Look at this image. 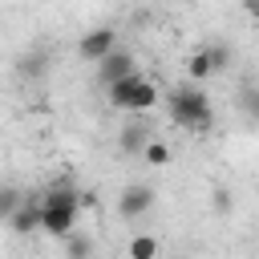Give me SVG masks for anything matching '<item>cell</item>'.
I'll use <instances>...</instances> for the list:
<instances>
[{
	"mask_svg": "<svg viewBox=\"0 0 259 259\" xmlns=\"http://www.w3.org/2000/svg\"><path fill=\"white\" fill-rule=\"evenodd\" d=\"M8 227H12L16 235H32V231L40 227V194H28V198L16 206V214L8 219Z\"/></svg>",
	"mask_w": 259,
	"mask_h": 259,
	"instance_id": "obj_7",
	"label": "cell"
},
{
	"mask_svg": "<svg viewBox=\"0 0 259 259\" xmlns=\"http://www.w3.org/2000/svg\"><path fill=\"white\" fill-rule=\"evenodd\" d=\"M210 202H214V210H219V214H227V210H231V194H227V190H214V198H210Z\"/></svg>",
	"mask_w": 259,
	"mask_h": 259,
	"instance_id": "obj_15",
	"label": "cell"
},
{
	"mask_svg": "<svg viewBox=\"0 0 259 259\" xmlns=\"http://www.w3.org/2000/svg\"><path fill=\"white\" fill-rule=\"evenodd\" d=\"M158 251H162V243H158L154 235H134L130 247H125L130 259H158Z\"/></svg>",
	"mask_w": 259,
	"mask_h": 259,
	"instance_id": "obj_10",
	"label": "cell"
},
{
	"mask_svg": "<svg viewBox=\"0 0 259 259\" xmlns=\"http://www.w3.org/2000/svg\"><path fill=\"white\" fill-rule=\"evenodd\" d=\"M113 49H117V32H113L109 24H101V28H89V32L77 40V53H81V61H89V65L105 61Z\"/></svg>",
	"mask_w": 259,
	"mask_h": 259,
	"instance_id": "obj_4",
	"label": "cell"
},
{
	"mask_svg": "<svg viewBox=\"0 0 259 259\" xmlns=\"http://www.w3.org/2000/svg\"><path fill=\"white\" fill-rule=\"evenodd\" d=\"M20 202H24V194H20L16 186H0V223H8Z\"/></svg>",
	"mask_w": 259,
	"mask_h": 259,
	"instance_id": "obj_12",
	"label": "cell"
},
{
	"mask_svg": "<svg viewBox=\"0 0 259 259\" xmlns=\"http://www.w3.org/2000/svg\"><path fill=\"white\" fill-rule=\"evenodd\" d=\"M239 105H243V113H247V117H255V121H259V89H243Z\"/></svg>",
	"mask_w": 259,
	"mask_h": 259,
	"instance_id": "obj_14",
	"label": "cell"
},
{
	"mask_svg": "<svg viewBox=\"0 0 259 259\" xmlns=\"http://www.w3.org/2000/svg\"><path fill=\"white\" fill-rule=\"evenodd\" d=\"M166 109H170V121L190 130V134H210V125H214V105H210V97L198 85L170 89L166 93Z\"/></svg>",
	"mask_w": 259,
	"mask_h": 259,
	"instance_id": "obj_1",
	"label": "cell"
},
{
	"mask_svg": "<svg viewBox=\"0 0 259 259\" xmlns=\"http://www.w3.org/2000/svg\"><path fill=\"white\" fill-rule=\"evenodd\" d=\"M40 69H45V57H32V61H24V65H20V73H32V77H36Z\"/></svg>",
	"mask_w": 259,
	"mask_h": 259,
	"instance_id": "obj_16",
	"label": "cell"
},
{
	"mask_svg": "<svg viewBox=\"0 0 259 259\" xmlns=\"http://www.w3.org/2000/svg\"><path fill=\"white\" fill-rule=\"evenodd\" d=\"M89 255H93V243H89L85 235L69 231V235H65V259H89Z\"/></svg>",
	"mask_w": 259,
	"mask_h": 259,
	"instance_id": "obj_11",
	"label": "cell"
},
{
	"mask_svg": "<svg viewBox=\"0 0 259 259\" xmlns=\"http://www.w3.org/2000/svg\"><path fill=\"white\" fill-rule=\"evenodd\" d=\"M142 158H146L150 166H166V162H170V146H166V142H158V138H150V142H146V150H142Z\"/></svg>",
	"mask_w": 259,
	"mask_h": 259,
	"instance_id": "obj_13",
	"label": "cell"
},
{
	"mask_svg": "<svg viewBox=\"0 0 259 259\" xmlns=\"http://www.w3.org/2000/svg\"><path fill=\"white\" fill-rule=\"evenodd\" d=\"M146 142H150V138H146V125H142V121H130V125L117 134V146H121L125 154H142Z\"/></svg>",
	"mask_w": 259,
	"mask_h": 259,
	"instance_id": "obj_9",
	"label": "cell"
},
{
	"mask_svg": "<svg viewBox=\"0 0 259 259\" xmlns=\"http://www.w3.org/2000/svg\"><path fill=\"white\" fill-rule=\"evenodd\" d=\"M105 93H109V105H113V109H125V113H146V109H154L158 97H162L158 85H154L150 77H142V73H130V77L105 85Z\"/></svg>",
	"mask_w": 259,
	"mask_h": 259,
	"instance_id": "obj_3",
	"label": "cell"
},
{
	"mask_svg": "<svg viewBox=\"0 0 259 259\" xmlns=\"http://www.w3.org/2000/svg\"><path fill=\"white\" fill-rule=\"evenodd\" d=\"M77 210H81V190H73L69 182H57L53 190L40 194V231L53 239H65L77 227Z\"/></svg>",
	"mask_w": 259,
	"mask_h": 259,
	"instance_id": "obj_2",
	"label": "cell"
},
{
	"mask_svg": "<svg viewBox=\"0 0 259 259\" xmlns=\"http://www.w3.org/2000/svg\"><path fill=\"white\" fill-rule=\"evenodd\" d=\"M130 73H138L130 53H117V49H113L105 61H97V77H101V85H113V81H121V77H130Z\"/></svg>",
	"mask_w": 259,
	"mask_h": 259,
	"instance_id": "obj_6",
	"label": "cell"
},
{
	"mask_svg": "<svg viewBox=\"0 0 259 259\" xmlns=\"http://www.w3.org/2000/svg\"><path fill=\"white\" fill-rule=\"evenodd\" d=\"M150 206H154V190H150L146 182L125 186V190H121V198H117V214H121V219H142Z\"/></svg>",
	"mask_w": 259,
	"mask_h": 259,
	"instance_id": "obj_5",
	"label": "cell"
},
{
	"mask_svg": "<svg viewBox=\"0 0 259 259\" xmlns=\"http://www.w3.org/2000/svg\"><path fill=\"white\" fill-rule=\"evenodd\" d=\"M210 73H219V65H214V49H194V53L186 57V77H190V81H206Z\"/></svg>",
	"mask_w": 259,
	"mask_h": 259,
	"instance_id": "obj_8",
	"label": "cell"
}]
</instances>
